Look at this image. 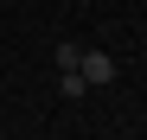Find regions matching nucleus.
<instances>
[{"mask_svg":"<svg viewBox=\"0 0 147 140\" xmlns=\"http://www.w3.org/2000/svg\"><path fill=\"white\" fill-rule=\"evenodd\" d=\"M77 77H83L90 89H102V83H115V57H109V51H83V57H77Z\"/></svg>","mask_w":147,"mask_h":140,"instance_id":"obj_1","label":"nucleus"},{"mask_svg":"<svg viewBox=\"0 0 147 140\" xmlns=\"http://www.w3.org/2000/svg\"><path fill=\"white\" fill-rule=\"evenodd\" d=\"M58 89H64V102H83V89H90V83L77 77V70H58Z\"/></svg>","mask_w":147,"mask_h":140,"instance_id":"obj_2","label":"nucleus"}]
</instances>
